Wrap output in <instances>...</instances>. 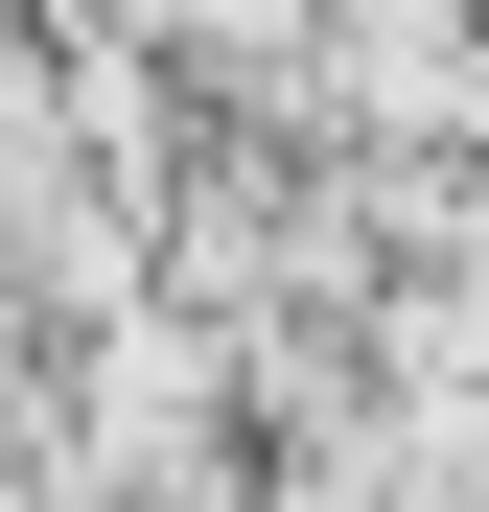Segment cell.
I'll list each match as a JSON object with an SVG mask.
<instances>
[{"mask_svg": "<svg viewBox=\"0 0 489 512\" xmlns=\"http://www.w3.org/2000/svg\"><path fill=\"white\" fill-rule=\"evenodd\" d=\"M94 419H117V466H140V489H163V466H210V350H163V326H117Z\"/></svg>", "mask_w": 489, "mask_h": 512, "instance_id": "cell-1", "label": "cell"}]
</instances>
